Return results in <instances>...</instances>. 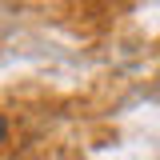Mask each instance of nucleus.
Returning <instances> with one entry per match:
<instances>
[{
	"label": "nucleus",
	"instance_id": "nucleus-1",
	"mask_svg": "<svg viewBox=\"0 0 160 160\" xmlns=\"http://www.w3.org/2000/svg\"><path fill=\"white\" fill-rule=\"evenodd\" d=\"M4 132H8V124H4V116H0V140H4Z\"/></svg>",
	"mask_w": 160,
	"mask_h": 160
}]
</instances>
